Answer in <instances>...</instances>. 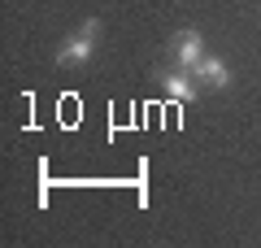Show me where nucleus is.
<instances>
[{"label":"nucleus","mask_w":261,"mask_h":248,"mask_svg":"<svg viewBox=\"0 0 261 248\" xmlns=\"http://www.w3.org/2000/svg\"><path fill=\"white\" fill-rule=\"evenodd\" d=\"M192 74H196V83H205V87H218V92H222V87H231V65L222 61V57H200V61L192 65Z\"/></svg>","instance_id":"obj_4"},{"label":"nucleus","mask_w":261,"mask_h":248,"mask_svg":"<svg viewBox=\"0 0 261 248\" xmlns=\"http://www.w3.org/2000/svg\"><path fill=\"white\" fill-rule=\"evenodd\" d=\"M200 57H205V35H200L196 27H183L174 39H170V65H183V70H192Z\"/></svg>","instance_id":"obj_2"},{"label":"nucleus","mask_w":261,"mask_h":248,"mask_svg":"<svg viewBox=\"0 0 261 248\" xmlns=\"http://www.w3.org/2000/svg\"><path fill=\"white\" fill-rule=\"evenodd\" d=\"M161 87H166V96H174V101H183V105H192L196 96H200L196 74L183 70V65H166V70H161Z\"/></svg>","instance_id":"obj_3"},{"label":"nucleus","mask_w":261,"mask_h":248,"mask_svg":"<svg viewBox=\"0 0 261 248\" xmlns=\"http://www.w3.org/2000/svg\"><path fill=\"white\" fill-rule=\"evenodd\" d=\"M96 44H100V18H83V27L70 31L57 48V65H83L96 57Z\"/></svg>","instance_id":"obj_1"}]
</instances>
